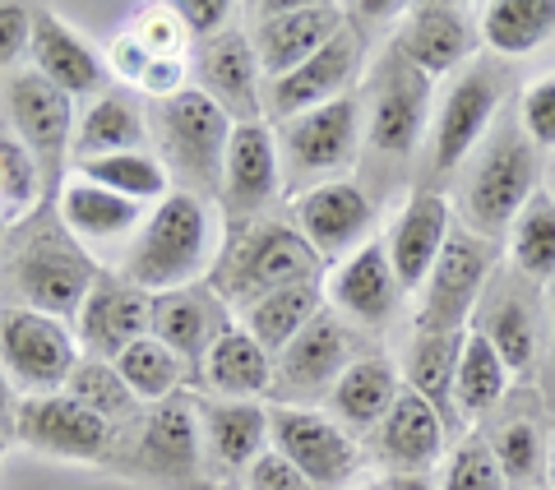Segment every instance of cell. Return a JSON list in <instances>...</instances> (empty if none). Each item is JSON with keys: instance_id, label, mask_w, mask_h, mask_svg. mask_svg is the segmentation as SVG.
Returning a JSON list of instances; mask_svg holds the SVG:
<instances>
[{"instance_id": "cell-1", "label": "cell", "mask_w": 555, "mask_h": 490, "mask_svg": "<svg viewBox=\"0 0 555 490\" xmlns=\"http://www.w3.org/2000/svg\"><path fill=\"white\" fill-rule=\"evenodd\" d=\"M98 278H102L98 259L69 236L56 204H42L33 218H24L20 232L5 236V250H0V292H5V306L75 320Z\"/></svg>"}, {"instance_id": "cell-2", "label": "cell", "mask_w": 555, "mask_h": 490, "mask_svg": "<svg viewBox=\"0 0 555 490\" xmlns=\"http://www.w3.org/2000/svg\"><path fill=\"white\" fill-rule=\"evenodd\" d=\"M218 255H222V236H218L208 199L171 190L158 208H149V218L126 245L116 273L126 283H134L139 292L163 296L177 287H195L204 269L214 273Z\"/></svg>"}, {"instance_id": "cell-3", "label": "cell", "mask_w": 555, "mask_h": 490, "mask_svg": "<svg viewBox=\"0 0 555 490\" xmlns=\"http://www.w3.org/2000/svg\"><path fill=\"white\" fill-rule=\"evenodd\" d=\"M320 278V255L310 250V241L297 232L292 222H273V218H255L232 227V236L222 241V255L208 287H214L228 306L250 310L255 301H264L269 292L292 287V283H310Z\"/></svg>"}, {"instance_id": "cell-4", "label": "cell", "mask_w": 555, "mask_h": 490, "mask_svg": "<svg viewBox=\"0 0 555 490\" xmlns=\"http://www.w3.org/2000/svg\"><path fill=\"white\" fill-rule=\"evenodd\" d=\"M232 130L236 120L199 89H185L181 98L149 107V134L158 144V163L167 167L171 190H185L199 199L218 195Z\"/></svg>"}, {"instance_id": "cell-5", "label": "cell", "mask_w": 555, "mask_h": 490, "mask_svg": "<svg viewBox=\"0 0 555 490\" xmlns=\"http://www.w3.org/2000/svg\"><path fill=\"white\" fill-rule=\"evenodd\" d=\"M537 144L524 134L518 120H500V130L486 139V149L473 157L463 185V227L477 236H500L509 232L514 218L524 214L537 195Z\"/></svg>"}, {"instance_id": "cell-6", "label": "cell", "mask_w": 555, "mask_h": 490, "mask_svg": "<svg viewBox=\"0 0 555 490\" xmlns=\"http://www.w3.org/2000/svg\"><path fill=\"white\" fill-rule=\"evenodd\" d=\"M5 130L20 139L24 153L38 163L47 199L56 204L65 185V157H75V98L47 83L38 69H20L5 79Z\"/></svg>"}, {"instance_id": "cell-7", "label": "cell", "mask_w": 555, "mask_h": 490, "mask_svg": "<svg viewBox=\"0 0 555 490\" xmlns=\"http://www.w3.org/2000/svg\"><path fill=\"white\" fill-rule=\"evenodd\" d=\"M361 144H366V107L357 93H347L328 107L301 112L278 126V157H283L287 181L324 185L338 181V171L357 163Z\"/></svg>"}, {"instance_id": "cell-8", "label": "cell", "mask_w": 555, "mask_h": 490, "mask_svg": "<svg viewBox=\"0 0 555 490\" xmlns=\"http://www.w3.org/2000/svg\"><path fill=\"white\" fill-rule=\"evenodd\" d=\"M491 265H495L491 241L477 236L473 227L454 222L436 269L422 283L416 334H467V320L477 314L486 287H491Z\"/></svg>"}, {"instance_id": "cell-9", "label": "cell", "mask_w": 555, "mask_h": 490, "mask_svg": "<svg viewBox=\"0 0 555 490\" xmlns=\"http://www.w3.org/2000/svg\"><path fill=\"white\" fill-rule=\"evenodd\" d=\"M79 361H83V347L69 320L24 310V306H0V365L24 389V398L61 394Z\"/></svg>"}, {"instance_id": "cell-10", "label": "cell", "mask_w": 555, "mask_h": 490, "mask_svg": "<svg viewBox=\"0 0 555 490\" xmlns=\"http://www.w3.org/2000/svg\"><path fill=\"white\" fill-rule=\"evenodd\" d=\"M250 20L255 24L246 38L264 69V83H273L334 42L347 24V10L328 0H259L250 5Z\"/></svg>"}, {"instance_id": "cell-11", "label": "cell", "mask_w": 555, "mask_h": 490, "mask_svg": "<svg viewBox=\"0 0 555 490\" xmlns=\"http://www.w3.org/2000/svg\"><path fill=\"white\" fill-rule=\"evenodd\" d=\"M269 440L287 463H297L320 490H343L361 472V449L352 430L315 408L273 402L269 408Z\"/></svg>"}, {"instance_id": "cell-12", "label": "cell", "mask_w": 555, "mask_h": 490, "mask_svg": "<svg viewBox=\"0 0 555 490\" xmlns=\"http://www.w3.org/2000/svg\"><path fill=\"white\" fill-rule=\"evenodd\" d=\"M430 112V79L412 69L403 56H385L371 75V102H366V153L403 163L416 153Z\"/></svg>"}, {"instance_id": "cell-13", "label": "cell", "mask_w": 555, "mask_h": 490, "mask_svg": "<svg viewBox=\"0 0 555 490\" xmlns=\"http://www.w3.org/2000/svg\"><path fill=\"white\" fill-rule=\"evenodd\" d=\"M361 61H366V33H361L352 20L343 24V33L328 47H320L306 65H297L292 75L264 83V112L283 126V120L328 107V102L347 98V89L361 75Z\"/></svg>"}, {"instance_id": "cell-14", "label": "cell", "mask_w": 555, "mask_h": 490, "mask_svg": "<svg viewBox=\"0 0 555 490\" xmlns=\"http://www.w3.org/2000/svg\"><path fill=\"white\" fill-rule=\"evenodd\" d=\"M20 444L33 453L61 463H102L112 453V426L83 402H75L65 389L61 394H28L20 402V422H14Z\"/></svg>"}, {"instance_id": "cell-15", "label": "cell", "mask_w": 555, "mask_h": 490, "mask_svg": "<svg viewBox=\"0 0 555 490\" xmlns=\"http://www.w3.org/2000/svg\"><path fill=\"white\" fill-rule=\"evenodd\" d=\"M505 98V75L495 65H473L467 75L444 93L436 112V130H430V171L436 177H454V171L477 153L481 134Z\"/></svg>"}, {"instance_id": "cell-16", "label": "cell", "mask_w": 555, "mask_h": 490, "mask_svg": "<svg viewBox=\"0 0 555 490\" xmlns=\"http://www.w3.org/2000/svg\"><path fill=\"white\" fill-rule=\"evenodd\" d=\"M199 463H204L199 402L190 394L153 402L149 416L139 422L134 472H144L153 481H167V486H195Z\"/></svg>"}, {"instance_id": "cell-17", "label": "cell", "mask_w": 555, "mask_h": 490, "mask_svg": "<svg viewBox=\"0 0 555 490\" xmlns=\"http://www.w3.org/2000/svg\"><path fill=\"white\" fill-rule=\"evenodd\" d=\"M283 190V157H278V134L269 130V120H246L232 130L228 163H222V185L218 204L228 214L232 227L255 222L273 195Z\"/></svg>"}, {"instance_id": "cell-18", "label": "cell", "mask_w": 555, "mask_h": 490, "mask_svg": "<svg viewBox=\"0 0 555 490\" xmlns=\"http://www.w3.org/2000/svg\"><path fill=\"white\" fill-rule=\"evenodd\" d=\"M153 334V296L126 283L120 273H102L75 314V338L83 357L116 361L126 347Z\"/></svg>"}, {"instance_id": "cell-19", "label": "cell", "mask_w": 555, "mask_h": 490, "mask_svg": "<svg viewBox=\"0 0 555 490\" xmlns=\"http://www.w3.org/2000/svg\"><path fill=\"white\" fill-rule=\"evenodd\" d=\"M477 42H481V28L467 20L463 5H449V0H426V5H408L403 24H398L393 51L412 69H422L426 79H440V75L459 69L467 56H473Z\"/></svg>"}, {"instance_id": "cell-20", "label": "cell", "mask_w": 555, "mask_h": 490, "mask_svg": "<svg viewBox=\"0 0 555 490\" xmlns=\"http://www.w3.org/2000/svg\"><path fill=\"white\" fill-rule=\"evenodd\" d=\"M398 287L393 265H389V245L385 241H366L361 250H352L328 278L324 301L338 314L343 324H361V328H385L398 310Z\"/></svg>"}, {"instance_id": "cell-21", "label": "cell", "mask_w": 555, "mask_h": 490, "mask_svg": "<svg viewBox=\"0 0 555 490\" xmlns=\"http://www.w3.org/2000/svg\"><path fill=\"white\" fill-rule=\"evenodd\" d=\"M195 89L208 93L228 112L236 126L246 120H264V69H259V56L250 38L241 28L222 33V38L204 42L195 56Z\"/></svg>"}, {"instance_id": "cell-22", "label": "cell", "mask_w": 555, "mask_h": 490, "mask_svg": "<svg viewBox=\"0 0 555 490\" xmlns=\"http://www.w3.org/2000/svg\"><path fill=\"white\" fill-rule=\"evenodd\" d=\"M371 218H375V208L357 181L338 177V181L310 185L297 195V232L310 241V250L320 259L352 255V245L361 250L371 232Z\"/></svg>"}, {"instance_id": "cell-23", "label": "cell", "mask_w": 555, "mask_h": 490, "mask_svg": "<svg viewBox=\"0 0 555 490\" xmlns=\"http://www.w3.org/2000/svg\"><path fill=\"white\" fill-rule=\"evenodd\" d=\"M28 56H33V69H38L47 83H56L65 98H93V93L102 98L107 93V79H112L107 56H98V47L83 42L56 10H33Z\"/></svg>"}, {"instance_id": "cell-24", "label": "cell", "mask_w": 555, "mask_h": 490, "mask_svg": "<svg viewBox=\"0 0 555 490\" xmlns=\"http://www.w3.org/2000/svg\"><path fill=\"white\" fill-rule=\"evenodd\" d=\"M444 416L416 394H398L389 416L371 430L375 459L389 467V477H430V467L444 459Z\"/></svg>"}, {"instance_id": "cell-25", "label": "cell", "mask_w": 555, "mask_h": 490, "mask_svg": "<svg viewBox=\"0 0 555 490\" xmlns=\"http://www.w3.org/2000/svg\"><path fill=\"white\" fill-rule=\"evenodd\" d=\"M449 232H454V208L440 190H412L403 214H398L393 232H389V265L403 292H422L426 273L436 269V259L444 250Z\"/></svg>"}, {"instance_id": "cell-26", "label": "cell", "mask_w": 555, "mask_h": 490, "mask_svg": "<svg viewBox=\"0 0 555 490\" xmlns=\"http://www.w3.org/2000/svg\"><path fill=\"white\" fill-rule=\"evenodd\" d=\"M56 214L69 227V236H75L89 255H98V250H120L126 255V245L134 241V232L149 218L144 204L120 199V195H112V190H102V185L83 181V177L61 185Z\"/></svg>"}, {"instance_id": "cell-27", "label": "cell", "mask_w": 555, "mask_h": 490, "mask_svg": "<svg viewBox=\"0 0 555 490\" xmlns=\"http://www.w3.org/2000/svg\"><path fill=\"white\" fill-rule=\"evenodd\" d=\"M228 328H232V306L208 283L153 296V338L167 343L181 361H204V352Z\"/></svg>"}, {"instance_id": "cell-28", "label": "cell", "mask_w": 555, "mask_h": 490, "mask_svg": "<svg viewBox=\"0 0 555 490\" xmlns=\"http://www.w3.org/2000/svg\"><path fill=\"white\" fill-rule=\"evenodd\" d=\"M357 338L334 310H324L306 334L273 361V389L283 394H315V389H334L338 375L352 365Z\"/></svg>"}, {"instance_id": "cell-29", "label": "cell", "mask_w": 555, "mask_h": 490, "mask_svg": "<svg viewBox=\"0 0 555 490\" xmlns=\"http://www.w3.org/2000/svg\"><path fill=\"white\" fill-rule=\"evenodd\" d=\"M199 435L208 463L222 472H246L269 440V408L259 398H208L199 402Z\"/></svg>"}, {"instance_id": "cell-30", "label": "cell", "mask_w": 555, "mask_h": 490, "mask_svg": "<svg viewBox=\"0 0 555 490\" xmlns=\"http://www.w3.org/2000/svg\"><path fill=\"white\" fill-rule=\"evenodd\" d=\"M524 278H491V287H486L481 306H477V334L486 338L500 352V361L509 365V375H528L532 361H537V314L528 306V296L518 292Z\"/></svg>"}, {"instance_id": "cell-31", "label": "cell", "mask_w": 555, "mask_h": 490, "mask_svg": "<svg viewBox=\"0 0 555 490\" xmlns=\"http://www.w3.org/2000/svg\"><path fill=\"white\" fill-rule=\"evenodd\" d=\"M199 379L214 398H259L273 389V357L246 324H232L199 361Z\"/></svg>"}, {"instance_id": "cell-32", "label": "cell", "mask_w": 555, "mask_h": 490, "mask_svg": "<svg viewBox=\"0 0 555 490\" xmlns=\"http://www.w3.org/2000/svg\"><path fill=\"white\" fill-rule=\"evenodd\" d=\"M149 112L139 107L134 93L107 89L89 112L79 116L75 130V163H89V157H112V153H144L149 144Z\"/></svg>"}, {"instance_id": "cell-33", "label": "cell", "mask_w": 555, "mask_h": 490, "mask_svg": "<svg viewBox=\"0 0 555 490\" xmlns=\"http://www.w3.org/2000/svg\"><path fill=\"white\" fill-rule=\"evenodd\" d=\"M403 394V379L385 357H361L338 375V384L328 389V408L334 422L352 426V430H375L389 416V408Z\"/></svg>"}, {"instance_id": "cell-34", "label": "cell", "mask_w": 555, "mask_h": 490, "mask_svg": "<svg viewBox=\"0 0 555 490\" xmlns=\"http://www.w3.org/2000/svg\"><path fill=\"white\" fill-rule=\"evenodd\" d=\"M324 310H328L324 287H320V278H310V283L278 287V292L264 296V301H255V306L246 310V328L259 338V347H264V352L278 361L292 343L306 334L310 324L320 320Z\"/></svg>"}, {"instance_id": "cell-35", "label": "cell", "mask_w": 555, "mask_h": 490, "mask_svg": "<svg viewBox=\"0 0 555 490\" xmlns=\"http://www.w3.org/2000/svg\"><path fill=\"white\" fill-rule=\"evenodd\" d=\"M477 28L495 56H532L555 38V0H491Z\"/></svg>"}, {"instance_id": "cell-36", "label": "cell", "mask_w": 555, "mask_h": 490, "mask_svg": "<svg viewBox=\"0 0 555 490\" xmlns=\"http://www.w3.org/2000/svg\"><path fill=\"white\" fill-rule=\"evenodd\" d=\"M509 394V365L500 361V352L486 343L477 328L463 334V352H459V375H454V416H477L495 412Z\"/></svg>"}, {"instance_id": "cell-37", "label": "cell", "mask_w": 555, "mask_h": 490, "mask_svg": "<svg viewBox=\"0 0 555 490\" xmlns=\"http://www.w3.org/2000/svg\"><path fill=\"white\" fill-rule=\"evenodd\" d=\"M459 352H463V334H416L408 347V365H403V384L408 394L426 398L444 422L454 416V375H459Z\"/></svg>"}, {"instance_id": "cell-38", "label": "cell", "mask_w": 555, "mask_h": 490, "mask_svg": "<svg viewBox=\"0 0 555 490\" xmlns=\"http://www.w3.org/2000/svg\"><path fill=\"white\" fill-rule=\"evenodd\" d=\"M75 167L83 181L144 208H158L171 195V177L153 153H112V157H89V163H75Z\"/></svg>"}, {"instance_id": "cell-39", "label": "cell", "mask_w": 555, "mask_h": 490, "mask_svg": "<svg viewBox=\"0 0 555 490\" xmlns=\"http://www.w3.org/2000/svg\"><path fill=\"white\" fill-rule=\"evenodd\" d=\"M509 265L532 287L555 283V199L542 190L509 227Z\"/></svg>"}, {"instance_id": "cell-40", "label": "cell", "mask_w": 555, "mask_h": 490, "mask_svg": "<svg viewBox=\"0 0 555 490\" xmlns=\"http://www.w3.org/2000/svg\"><path fill=\"white\" fill-rule=\"evenodd\" d=\"M185 365L190 361H181L167 343H158L153 334L139 338L134 347H126V352L116 357V371L126 375L130 394L139 402H149V408H153V402H167V398L185 394Z\"/></svg>"}, {"instance_id": "cell-41", "label": "cell", "mask_w": 555, "mask_h": 490, "mask_svg": "<svg viewBox=\"0 0 555 490\" xmlns=\"http://www.w3.org/2000/svg\"><path fill=\"white\" fill-rule=\"evenodd\" d=\"M65 394L75 398V402H83L89 412H98L107 426L126 422V416H134V408H139V398L130 394L126 375L116 371V361H93V357H83V361L75 365V375H69V384H65Z\"/></svg>"}, {"instance_id": "cell-42", "label": "cell", "mask_w": 555, "mask_h": 490, "mask_svg": "<svg viewBox=\"0 0 555 490\" xmlns=\"http://www.w3.org/2000/svg\"><path fill=\"white\" fill-rule=\"evenodd\" d=\"M486 444H491L495 463H500V472H505L509 486H532L537 481V472H542V435H537V426L528 422V416L505 422Z\"/></svg>"}, {"instance_id": "cell-43", "label": "cell", "mask_w": 555, "mask_h": 490, "mask_svg": "<svg viewBox=\"0 0 555 490\" xmlns=\"http://www.w3.org/2000/svg\"><path fill=\"white\" fill-rule=\"evenodd\" d=\"M440 490H509V481H505V472H500L491 444H486L481 435H473V440H463L449 453Z\"/></svg>"}, {"instance_id": "cell-44", "label": "cell", "mask_w": 555, "mask_h": 490, "mask_svg": "<svg viewBox=\"0 0 555 490\" xmlns=\"http://www.w3.org/2000/svg\"><path fill=\"white\" fill-rule=\"evenodd\" d=\"M130 33L139 42H144V51L153 61H185V42H190V33L185 24L177 20V10L171 5H149V10H139L134 14V24Z\"/></svg>"}, {"instance_id": "cell-45", "label": "cell", "mask_w": 555, "mask_h": 490, "mask_svg": "<svg viewBox=\"0 0 555 490\" xmlns=\"http://www.w3.org/2000/svg\"><path fill=\"white\" fill-rule=\"evenodd\" d=\"M518 126L537 149H555V75L537 79L518 98Z\"/></svg>"}, {"instance_id": "cell-46", "label": "cell", "mask_w": 555, "mask_h": 490, "mask_svg": "<svg viewBox=\"0 0 555 490\" xmlns=\"http://www.w3.org/2000/svg\"><path fill=\"white\" fill-rule=\"evenodd\" d=\"M33 47V5L20 0H0V79L20 75V56H28Z\"/></svg>"}, {"instance_id": "cell-47", "label": "cell", "mask_w": 555, "mask_h": 490, "mask_svg": "<svg viewBox=\"0 0 555 490\" xmlns=\"http://www.w3.org/2000/svg\"><path fill=\"white\" fill-rule=\"evenodd\" d=\"M171 10H177V20L185 24L190 38L199 42H214L222 33H232L236 24V5L232 0H171Z\"/></svg>"}, {"instance_id": "cell-48", "label": "cell", "mask_w": 555, "mask_h": 490, "mask_svg": "<svg viewBox=\"0 0 555 490\" xmlns=\"http://www.w3.org/2000/svg\"><path fill=\"white\" fill-rule=\"evenodd\" d=\"M246 490H320L297 463H287L273 444L246 467Z\"/></svg>"}, {"instance_id": "cell-49", "label": "cell", "mask_w": 555, "mask_h": 490, "mask_svg": "<svg viewBox=\"0 0 555 490\" xmlns=\"http://www.w3.org/2000/svg\"><path fill=\"white\" fill-rule=\"evenodd\" d=\"M185 89H190V65L185 61H153L134 93L149 98V102H171V98H181Z\"/></svg>"}, {"instance_id": "cell-50", "label": "cell", "mask_w": 555, "mask_h": 490, "mask_svg": "<svg viewBox=\"0 0 555 490\" xmlns=\"http://www.w3.org/2000/svg\"><path fill=\"white\" fill-rule=\"evenodd\" d=\"M149 65H153V56H149L144 42H139L130 28L107 47V69H112L120 83H130V89H139V79H144V69H149Z\"/></svg>"}, {"instance_id": "cell-51", "label": "cell", "mask_w": 555, "mask_h": 490, "mask_svg": "<svg viewBox=\"0 0 555 490\" xmlns=\"http://www.w3.org/2000/svg\"><path fill=\"white\" fill-rule=\"evenodd\" d=\"M20 384L10 379V371L0 365V435H14V422H20Z\"/></svg>"}, {"instance_id": "cell-52", "label": "cell", "mask_w": 555, "mask_h": 490, "mask_svg": "<svg viewBox=\"0 0 555 490\" xmlns=\"http://www.w3.org/2000/svg\"><path fill=\"white\" fill-rule=\"evenodd\" d=\"M385 490H440V486H430V477H389Z\"/></svg>"}, {"instance_id": "cell-53", "label": "cell", "mask_w": 555, "mask_h": 490, "mask_svg": "<svg viewBox=\"0 0 555 490\" xmlns=\"http://www.w3.org/2000/svg\"><path fill=\"white\" fill-rule=\"evenodd\" d=\"M546 379H551V394H555V292H551V365H546Z\"/></svg>"}, {"instance_id": "cell-54", "label": "cell", "mask_w": 555, "mask_h": 490, "mask_svg": "<svg viewBox=\"0 0 555 490\" xmlns=\"http://www.w3.org/2000/svg\"><path fill=\"white\" fill-rule=\"evenodd\" d=\"M5 236H10V222L0 218V250H5Z\"/></svg>"}, {"instance_id": "cell-55", "label": "cell", "mask_w": 555, "mask_h": 490, "mask_svg": "<svg viewBox=\"0 0 555 490\" xmlns=\"http://www.w3.org/2000/svg\"><path fill=\"white\" fill-rule=\"evenodd\" d=\"M5 440H10V435H0V459H5Z\"/></svg>"}, {"instance_id": "cell-56", "label": "cell", "mask_w": 555, "mask_h": 490, "mask_svg": "<svg viewBox=\"0 0 555 490\" xmlns=\"http://www.w3.org/2000/svg\"><path fill=\"white\" fill-rule=\"evenodd\" d=\"M195 490H222V486H195Z\"/></svg>"}, {"instance_id": "cell-57", "label": "cell", "mask_w": 555, "mask_h": 490, "mask_svg": "<svg viewBox=\"0 0 555 490\" xmlns=\"http://www.w3.org/2000/svg\"><path fill=\"white\" fill-rule=\"evenodd\" d=\"M366 490H385V486H366Z\"/></svg>"}]
</instances>
